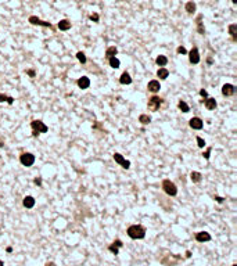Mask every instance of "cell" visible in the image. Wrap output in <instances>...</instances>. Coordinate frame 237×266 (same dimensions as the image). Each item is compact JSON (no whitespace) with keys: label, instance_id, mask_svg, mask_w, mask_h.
Masks as SVG:
<instances>
[{"label":"cell","instance_id":"5b68a950","mask_svg":"<svg viewBox=\"0 0 237 266\" xmlns=\"http://www.w3.org/2000/svg\"><path fill=\"white\" fill-rule=\"evenodd\" d=\"M20 162L24 165V166H32L35 162V155L31 154V153H22L21 157H20Z\"/></svg>","mask_w":237,"mask_h":266},{"label":"cell","instance_id":"ba28073f","mask_svg":"<svg viewBox=\"0 0 237 266\" xmlns=\"http://www.w3.org/2000/svg\"><path fill=\"white\" fill-rule=\"evenodd\" d=\"M189 61H190L191 64L200 63V51H198L197 47H193V49L189 51Z\"/></svg>","mask_w":237,"mask_h":266},{"label":"cell","instance_id":"d590c367","mask_svg":"<svg viewBox=\"0 0 237 266\" xmlns=\"http://www.w3.org/2000/svg\"><path fill=\"white\" fill-rule=\"evenodd\" d=\"M26 73H28L31 78H35V71L34 69H28V71H26Z\"/></svg>","mask_w":237,"mask_h":266},{"label":"cell","instance_id":"b9f144b4","mask_svg":"<svg viewBox=\"0 0 237 266\" xmlns=\"http://www.w3.org/2000/svg\"><path fill=\"white\" fill-rule=\"evenodd\" d=\"M232 2H233V4H236V3H237V0H232Z\"/></svg>","mask_w":237,"mask_h":266},{"label":"cell","instance_id":"f546056e","mask_svg":"<svg viewBox=\"0 0 237 266\" xmlns=\"http://www.w3.org/2000/svg\"><path fill=\"white\" fill-rule=\"evenodd\" d=\"M76 58H78L79 63H82V64L86 63V55H85L83 51H78V53H76Z\"/></svg>","mask_w":237,"mask_h":266},{"label":"cell","instance_id":"8fae6325","mask_svg":"<svg viewBox=\"0 0 237 266\" xmlns=\"http://www.w3.org/2000/svg\"><path fill=\"white\" fill-rule=\"evenodd\" d=\"M122 247H123L122 241H121V240H115L114 243L108 247V251L111 254H114V255H118V252H119V248H122Z\"/></svg>","mask_w":237,"mask_h":266},{"label":"cell","instance_id":"d6a6232c","mask_svg":"<svg viewBox=\"0 0 237 266\" xmlns=\"http://www.w3.org/2000/svg\"><path fill=\"white\" fill-rule=\"evenodd\" d=\"M89 18L92 20V21H94V22H99V14H90V17H89Z\"/></svg>","mask_w":237,"mask_h":266},{"label":"cell","instance_id":"3957f363","mask_svg":"<svg viewBox=\"0 0 237 266\" xmlns=\"http://www.w3.org/2000/svg\"><path fill=\"white\" fill-rule=\"evenodd\" d=\"M162 190H164L165 193H167L168 196H171V197H175L177 194L176 184H175L173 182H171V180H168V179H165L164 182H162Z\"/></svg>","mask_w":237,"mask_h":266},{"label":"cell","instance_id":"8992f818","mask_svg":"<svg viewBox=\"0 0 237 266\" xmlns=\"http://www.w3.org/2000/svg\"><path fill=\"white\" fill-rule=\"evenodd\" d=\"M114 159L117 164H119L122 168H125V169H129L130 168V161H128L126 158H123V155H121L119 153H114Z\"/></svg>","mask_w":237,"mask_h":266},{"label":"cell","instance_id":"f1b7e54d","mask_svg":"<svg viewBox=\"0 0 237 266\" xmlns=\"http://www.w3.org/2000/svg\"><path fill=\"white\" fill-rule=\"evenodd\" d=\"M0 101H6V103H8V104H13L14 103V99L13 97H8V96H6V94H2L0 93Z\"/></svg>","mask_w":237,"mask_h":266},{"label":"cell","instance_id":"74e56055","mask_svg":"<svg viewBox=\"0 0 237 266\" xmlns=\"http://www.w3.org/2000/svg\"><path fill=\"white\" fill-rule=\"evenodd\" d=\"M34 182H35V184H39V186L42 184V179H40V177H36V179H35Z\"/></svg>","mask_w":237,"mask_h":266},{"label":"cell","instance_id":"ffe728a7","mask_svg":"<svg viewBox=\"0 0 237 266\" xmlns=\"http://www.w3.org/2000/svg\"><path fill=\"white\" fill-rule=\"evenodd\" d=\"M119 82H121L122 85H130V83H132V78H130V75H129L128 72H126V71L122 73V75H121Z\"/></svg>","mask_w":237,"mask_h":266},{"label":"cell","instance_id":"cb8c5ba5","mask_svg":"<svg viewBox=\"0 0 237 266\" xmlns=\"http://www.w3.org/2000/svg\"><path fill=\"white\" fill-rule=\"evenodd\" d=\"M108 63H110V67L114 68V69L119 68V65H121V61L118 60L117 57H111V58H108Z\"/></svg>","mask_w":237,"mask_h":266},{"label":"cell","instance_id":"44dd1931","mask_svg":"<svg viewBox=\"0 0 237 266\" xmlns=\"http://www.w3.org/2000/svg\"><path fill=\"white\" fill-rule=\"evenodd\" d=\"M118 53V49L115 46H110L107 50H105V58H111V57H115Z\"/></svg>","mask_w":237,"mask_h":266},{"label":"cell","instance_id":"30bf717a","mask_svg":"<svg viewBox=\"0 0 237 266\" xmlns=\"http://www.w3.org/2000/svg\"><path fill=\"white\" fill-rule=\"evenodd\" d=\"M236 91V87L233 86L232 83H225L223 86H222V94H223L225 97H230L233 96Z\"/></svg>","mask_w":237,"mask_h":266},{"label":"cell","instance_id":"4316f807","mask_svg":"<svg viewBox=\"0 0 237 266\" xmlns=\"http://www.w3.org/2000/svg\"><path fill=\"white\" fill-rule=\"evenodd\" d=\"M177 108H179L182 112H189V111H190V107H189L187 103L183 101V100H180V101L177 103Z\"/></svg>","mask_w":237,"mask_h":266},{"label":"cell","instance_id":"ac0fdd59","mask_svg":"<svg viewBox=\"0 0 237 266\" xmlns=\"http://www.w3.org/2000/svg\"><path fill=\"white\" fill-rule=\"evenodd\" d=\"M57 26H58L60 31H68V29H71V21H68V20H61Z\"/></svg>","mask_w":237,"mask_h":266},{"label":"cell","instance_id":"603a6c76","mask_svg":"<svg viewBox=\"0 0 237 266\" xmlns=\"http://www.w3.org/2000/svg\"><path fill=\"white\" fill-rule=\"evenodd\" d=\"M201 20H203V16H198V17H197V21H195V22H197V31H198V33H200V35H204V33H205V29H204Z\"/></svg>","mask_w":237,"mask_h":266},{"label":"cell","instance_id":"83f0119b","mask_svg":"<svg viewBox=\"0 0 237 266\" xmlns=\"http://www.w3.org/2000/svg\"><path fill=\"white\" fill-rule=\"evenodd\" d=\"M139 122H141L143 125H149L151 122V118L146 114H141V115H139Z\"/></svg>","mask_w":237,"mask_h":266},{"label":"cell","instance_id":"e0dca14e","mask_svg":"<svg viewBox=\"0 0 237 266\" xmlns=\"http://www.w3.org/2000/svg\"><path fill=\"white\" fill-rule=\"evenodd\" d=\"M157 76H158L159 79H162V81H164V79H167L168 76H169V71H168L165 67H161L158 71H157Z\"/></svg>","mask_w":237,"mask_h":266},{"label":"cell","instance_id":"5bb4252c","mask_svg":"<svg viewBox=\"0 0 237 266\" xmlns=\"http://www.w3.org/2000/svg\"><path fill=\"white\" fill-rule=\"evenodd\" d=\"M203 103H204V105H205L207 110H209V111L215 110L216 105H218V103H216V100L214 99V97H208V99L203 100Z\"/></svg>","mask_w":237,"mask_h":266},{"label":"cell","instance_id":"836d02e7","mask_svg":"<svg viewBox=\"0 0 237 266\" xmlns=\"http://www.w3.org/2000/svg\"><path fill=\"white\" fill-rule=\"evenodd\" d=\"M211 151H212V149H211V147H208V150H207V151L204 153L203 157H204L205 159H209V154H211Z\"/></svg>","mask_w":237,"mask_h":266},{"label":"cell","instance_id":"4fadbf2b","mask_svg":"<svg viewBox=\"0 0 237 266\" xmlns=\"http://www.w3.org/2000/svg\"><path fill=\"white\" fill-rule=\"evenodd\" d=\"M147 89H149V91H151V93H158L159 89H161V83L158 81H155V79H153V81L149 82Z\"/></svg>","mask_w":237,"mask_h":266},{"label":"cell","instance_id":"d4e9b609","mask_svg":"<svg viewBox=\"0 0 237 266\" xmlns=\"http://www.w3.org/2000/svg\"><path fill=\"white\" fill-rule=\"evenodd\" d=\"M155 63H157V65H159V67H165L168 64V58L165 57V55H158V57L155 58Z\"/></svg>","mask_w":237,"mask_h":266},{"label":"cell","instance_id":"7402d4cb","mask_svg":"<svg viewBox=\"0 0 237 266\" xmlns=\"http://www.w3.org/2000/svg\"><path fill=\"white\" fill-rule=\"evenodd\" d=\"M229 33H230V36H232L233 42H236L237 40V24L229 25Z\"/></svg>","mask_w":237,"mask_h":266},{"label":"cell","instance_id":"9c48e42d","mask_svg":"<svg viewBox=\"0 0 237 266\" xmlns=\"http://www.w3.org/2000/svg\"><path fill=\"white\" fill-rule=\"evenodd\" d=\"M29 22L32 24V25H39V26H44V28H51V24L47 22V21H42L40 18H38V17L35 16H31L28 20Z\"/></svg>","mask_w":237,"mask_h":266},{"label":"cell","instance_id":"2e32d148","mask_svg":"<svg viewBox=\"0 0 237 266\" xmlns=\"http://www.w3.org/2000/svg\"><path fill=\"white\" fill-rule=\"evenodd\" d=\"M22 204H24L25 208H34L35 206V198L32 196H26V197H24Z\"/></svg>","mask_w":237,"mask_h":266},{"label":"cell","instance_id":"277c9868","mask_svg":"<svg viewBox=\"0 0 237 266\" xmlns=\"http://www.w3.org/2000/svg\"><path fill=\"white\" fill-rule=\"evenodd\" d=\"M162 103H164V100L161 99V97H158V96H151L150 99H149V103H147V107H149V110L150 111H158L159 110V107L162 105Z\"/></svg>","mask_w":237,"mask_h":266},{"label":"cell","instance_id":"7bdbcfd3","mask_svg":"<svg viewBox=\"0 0 237 266\" xmlns=\"http://www.w3.org/2000/svg\"><path fill=\"white\" fill-rule=\"evenodd\" d=\"M233 266H237V265H233Z\"/></svg>","mask_w":237,"mask_h":266},{"label":"cell","instance_id":"6da1fadb","mask_svg":"<svg viewBox=\"0 0 237 266\" xmlns=\"http://www.w3.org/2000/svg\"><path fill=\"white\" fill-rule=\"evenodd\" d=\"M128 236L132 240H141L146 237V229L141 224H132L128 227Z\"/></svg>","mask_w":237,"mask_h":266},{"label":"cell","instance_id":"9a60e30c","mask_svg":"<svg viewBox=\"0 0 237 266\" xmlns=\"http://www.w3.org/2000/svg\"><path fill=\"white\" fill-rule=\"evenodd\" d=\"M76 83H78V86L81 89H87L89 86H90V79H89L87 76H82V78L78 79Z\"/></svg>","mask_w":237,"mask_h":266},{"label":"cell","instance_id":"484cf974","mask_svg":"<svg viewBox=\"0 0 237 266\" xmlns=\"http://www.w3.org/2000/svg\"><path fill=\"white\" fill-rule=\"evenodd\" d=\"M190 179L193 183H200L201 179H203V175L200 172H191L190 173Z\"/></svg>","mask_w":237,"mask_h":266},{"label":"cell","instance_id":"1f68e13d","mask_svg":"<svg viewBox=\"0 0 237 266\" xmlns=\"http://www.w3.org/2000/svg\"><path fill=\"white\" fill-rule=\"evenodd\" d=\"M176 53H177V54H187V50H186L183 46H179L176 49Z\"/></svg>","mask_w":237,"mask_h":266},{"label":"cell","instance_id":"7c38bea8","mask_svg":"<svg viewBox=\"0 0 237 266\" xmlns=\"http://www.w3.org/2000/svg\"><path fill=\"white\" fill-rule=\"evenodd\" d=\"M195 240L198 243H207V241H211V234L207 232H198L195 234Z\"/></svg>","mask_w":237,"mask_h":266},{"label":"cell","instance_id":"7a4b0ae2","mask_svg":"<svg viewBox=\"0 0 237 266\" xmlns=\"http://www.w3.org/2000/svg\"><path fill=\"white\" fill-rule=\"evenodd\" d=\"M31 128H32V131H34V136H39V133H46L49 131V128L44 125V122H42V121H39V119L32 121Z\"/></svg>","mask_w":237,"mask_h":266},{"label":"cell","instance_id":"e575fe53","mask_svg":"<svg viewBox=\"0 0 237 266\" xmlns=\"http://www.w3.org/2000/svg\"><path fill=\"white\" fill-rule=\"evenodd\" d=\"M200 96H201V97H204V99H207V97H208V93H207V90L201 89V90H200Z\"/></svg>","mask_w":237,"mask_h":266},{"label":"cell","instance_id":"f35d334b","mask_svg":"<svg viewBox=\"0 0 237 266\" xmlns=\"http://www.w3.org/2000/svg\"><path fill=\"white\" fill-rule=\"evenodd\" d=\"M207 63H208V64H212V63H214V60H212V58H211V57H209V58H208V60H207Z\"/></svg>","mask_w":237,"mask_h":266},{"label":"cell","instance_id":"4dcf8cb0","mask_svg":"<svg viewBox=\"0 0 237 266\" xmlns=\"http://www.w3.org/2000/svg\"><path fill=\"white\" fill-rule=\"evenodd\" d=\"M197 146L200 147V149H204V147H205V140H204L203 137H200V136H197Z\"/></svg>","mask_w":237,"mask_h":266},{"label":"cell","instance_id":"52a82bcc","mask_svg":"<svg viewBox=\"0 0 237 266\" xmlns=\"http://www.w3.org/2000/svg\"><path fill=\"white\" fill-rule=\"evenodd\" d=\"M189 125H190V128L194 129V131H201L203 126H204V121L198 117H193L190 121H189Z\"/></svg>","mask_w":237,"mask_h":266},{"label":"cell","instance_id":"d6986e66","mask_svg":"<svg viewBox=\"0 0 237 266\" xmlns=\"http://www.w3.org/2000/svg\"><path fill=\"white\" fill-rule=\"evenodd\" d=\"M185 10L187 11V14H194L195 10H197V6H195L194 2H187L185 6Z\"/></svg>","mask_w":237,"mask_h":266},{"label":"cell","instance_id":"8d00e7d4","mask_svg":"<svg viewBox=\"0 0 237 266\" xmlns=\"http://www.w3.org/2000/svg\"><path fill=\"white\" fill-rule=\"evenodd\" d=\"M214 200L216 201V202H219V204H221V202H223V198H222V197H218V196H216V197H214Z\"/></svg>","mask_w":237,"mask_h":266},{"label":"cell","instance_id":"ab89813d","mask_svg":"<svg viewBox=\"0 0 237 266\" xmlns=\"http://www.w3.org/2000/svg\"><path fill=\"white\" fill-rule=\"evenodd\" d=\"M46 266H54V264H53V262H49V264H46Z\"/></svg>","mask_w":237,"mask_h":266},{"label":"cell","instance_id":"60d3db41","mask_svg":"<svg viewBox=\"0 0 237 266\" xmlns=\"http://www.w3.org/2000/svg\"><path fill=\"white\" fill-rule=\"evenodd\" d=\"M0 266H4V262L3 261H0Z\"/></svg>","mask_w":237,"mask_h":266}]
</instances>
